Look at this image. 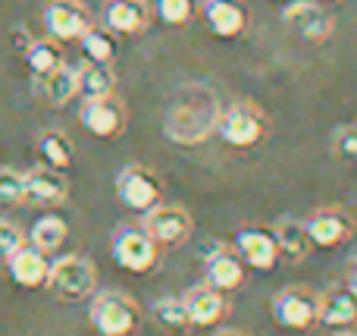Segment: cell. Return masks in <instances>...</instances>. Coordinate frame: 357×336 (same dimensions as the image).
Masks as SVG:
<instances>
[{
    "mask_svg": "<svg viewBox=\"0 0 357 336\" xmlns=\"http://www.w3.org/2000/svg\"><path fill=\"white\" fill-rule=\"evenodd\" d=\"M220 101L207 85H185L167 107L163 132L176 145H201L216 132L220 123Z\"/></svg>",
    "mask_w": 357,
    "mask_h": 336,
    "instance_id": "6da1fadb",
    "label": "cell"
},
{
    "mask_svg": "<svg viewBox=\"0 0 357 336\" xmlns=\"http://www.w3.org/2000/svg\"><path fill=\"white\" fill-rule=\"evenodd\" d=\"M270 132V123H266V113L260 107L248 104V101H238V104L226 107L220 113V123H216V136L229 145V148H257L260 142Z\"/></svg>",
    "mask_w": 357,
    "mask_h": 336,
    "instance_id": "7a4b0ae2",
    "label": "cell"
},
{
    "mask_svg": "<svg viewBox=\"0 0 357 336\" xmlns=\"http://www.w3.org/2000/svg\"><path fill=\"white\" fill-rule=\"evenodd\" d=\"M88 321L100 336H132L142 324V312H138L135 299L126 293H100L88 308Z\"/></svg>",
    "mask_w": 357,
    "mask_h": 336,
    "instance_id": "3957f363",
    "label": "cell"
},
{
    "mask_svg": "<svg viewBox=\"0 0 357 336\" xmlns=\"http://www.w3.org/2000/svg\"><path fill=\"white\" fill-rule=\"evenodd\" d=\"M47 289L63 302H82L98 289V270H94V264L88 258L66 255L50 264Z\"/></svg>",
    "mask_w": 357,
    "mask_h": 336,
    "instance_id": "277c9868",
    "label": "cell"
},
{
    "mask_svg": "<svg viewBox=\"0 0 357 336\" xmlns=\"http://www.w3.org/2000/svg\"><path fill=\"white\" fill-rule=\"evenodd\" d=\"M113 261L129 274H151L160 261V245L144 226H119L113 233Z\"/></svg>",
    "mask_w": 357,
    "mask_h": 336,
    "instance_id": "5b68a950",
    "label": "cell"
},
{
    "mask_svg": "<svg viewBox=\"0 0 357 336\" xmlns=\"http://www.w3.org/2000/svg\"><path fill=\"white\" fill-rule=\"evenodd\" d=\"M273 321L285 330H310L320 318V295L304 286H285L270 302Z\"/></svg>",
    "mask_w": 357,
    "mask_h": 336,
    "instance_id": "8992f818",
    "label": "cell"
},
{
    "mask_svg": "<svg viewBox=\"0 0 357 336\" xmlns=\"http://www.w3.org/2000/svg\"><path fill=\"white\" fill-rule=\"evenodd\" d=\"M116 198L123 201L129 211L148 214L151 207L160 205L163 186H160V180H157V176L151 173L148 167H138V163H132V167L119 170V176H116Z\"/></svg>",
    "mask_w": 357,
    "mask_h": 336,
    "instance_id": "52a82bcc",
    "label": "cell"
},
{
    "mask_svg": "<svg viewBox=\"0 0 357 336\" xmlns=\"http://www.w3.org/2000/svg\"><path fill=\"white\" fill-rule=\"evenodd\" d=\"M282 22L289 25L298 38H304L307 44L329 41L335 31V19L329 16L326 6L314 3V0H291L282 10Z\"/></svg>",
    "mask_w": 357,
    "mask_h": 336,
    "instance_id": "ba28073f",
    "label": "cell"
},
{
    "mask_svg": "<svg viewBox=\"0 0 357 336\" xmlns=\"http://www.w3.org/2000/svg\"><path fill=\"white\" fill-rule=\"evenodd\" d=\"M91 25L94 19L82 0H47L44 6V29L54 41H79Z\"/></svg>",
    "mask_w": 357,
    "mask_h": 336,
    "instance_id": "9c48e42d",
    "label": "cell"
},
{
    "mask_svg": "<svg viewBox=\"0 0 357 336\" xmlns=\"http://www.w3.org/2000/svg\"><path fill=\"white\" fill-rule=\"evenodd\" d=\"M304 226L317 249H342L354 239V217L345 207H317Z\"/></svg>",
    "mask_w": 357,
    "mask_h": 336,
    "instance_id": "30bf717a",
    "label": "cell"
},
{
    "mask_svg": "<svg viewBox=\"0 0 357 336\" xmlns=\"http://www.w3.org/2000/svg\"><path fill=\"white\" fill-rule=\"evenodd\" d=\"M232 249L241 258V264H248L254 270H273L282 261L270 226H241L232 239Z\"/></svg>",
    "mask_w": 357,
    "mask_h": 336,
    "instance_id": "8fae6325",
    "label": "cell"
},
{
    "mask_svg": "<svg viewBox=\"0 0 357 336\" xmlns=\"http://www.w3.org/2000/svg\"><path fill=\"white\" fill-rule=\"evenodd\" d=\"M144 230L154 236L157 245L163 249H176V245H185V239L191 236L195 224H191V214L185 211L182 205H157L144 214Z\"/></svg>",
    "mask_w": 357,
    "mask_h": 336,
    "instance_id": "7c38bea8",
    "label": "cell"
},
{
    "mask_svg": "<svg viewBox=\"0 0 357 336\" xmlns=\"http://www.w3.org/2000/svg\"><path fill=\"white\" fill-rule=\"evenodd\" d=\"M182 302H185L191 327H197V330H213V327H220L222 321L229 318L226 293H220V289H213V286L188 289V293L182 295Z\"/></svg>",
    "mask_w": 357,
    "mask_h": 336,
    "instance_id": "4fadbf2b",
    "label": "cell"
},
{
    "mask_svg": "<svg viewBox=\"0 0 357 336\" xmlns=\"http://www.w3.org/2000/svg\"><path fill=\"white\" fill-rule=\"evenodd\" d=\"M204 280L220 293H235L245 283V264L235 255L232 245H213L204 255Z\"/></svg>",
    "mask_w": 357,
    "mask_h": 336,
    "instance_id": "5bb4252c",
    "label": "cell"
},
{
    "mask_svg": "<svg viewBox=\"0 0 357 336\" xmlns=\"http://www.w3.org/2000/svg\"><path fill=\"white\" fill-rule=\"evenodd\" d=\"M79 119L91 136L116 138L126 129V107L113 94H107V98H88L79 110Z\"/></svg>",
    "mask_w": 357,
    "mask_h": 336,
    "instance_id": "9a60e30c",
    "label": "cell"
},
{
    "mask_svg": "<svg viewBox=\"0 0 357 336\" xmlns=\"http://www.w3.org/2000/svg\"><path fill=\"white\" fill-rule=\"evenodd\" d=\"M6 270H10L13 283L22 289H41L47 286V274H50V261L47 251L35 249L31 242H25L19 251H13L6 258Z\"/></svg>",
    "mask_w": 357,
    "mask_h": 336,
    "instance_id": "2e32d148",
    "label": "cell"
},
{
    "mask_svg": "<svg viewBox=\"0 0 357 336\" xmlns=\"http://www.w3.org/2000/svg\"><path fill=\"white\" fill-rule=\"evenodd\" d=\"M69 198V182L63 170L54 167H35L25 173V201L38 207H56Z\"/></svg>",
    "mask_w": 357,
    "mask_h": 336,
    "instance_id": "e0dca14e",
    "label": "cell"
},
{
    "mask_svg": "<svg viewBox=\"0 0 357 336\" xmlns=\"http://www.w3.org/2000/svg\"><path fill=\"white\" fill-rule=\"evenodd\" d=\"M317 324L329 327V330H354L357 327V295L345 283L320 293V318H317Z\"/></svg>",
    "mask_w": 357,
    "mask_h": 336,
    "instance_id": "ac0fdd59",
    "label": "cell"
},
{
    "mask_svg": "<svg viewBox=\"0 0 357 336\" xmlns=\"http://www.w3.org/2000/svg\"><path fill=\"white\" fill-rule=\"evenodd\" d=\"M100 19L116 35H142L151 25V6L144 0H107Z\"/></svg>",
    "mask_w": 357,
    "mask_h": 336,
    "instance_id": "d6986e66",
    "label": "cell"
},
{
    "mask_svg": "<svg viewBox=\"0 0 357 336\" xmlns=\"http://www.w3.org/2000/svg\"><path fill=\"white\" fill-rule=\"evenodd\" d=\"M204 22L216 38H238L248 29V10L241 0H207Z\"/></svg>",
    "mask_w": 357,
    "mask_h": 336,
    "instance_id": "ffe728a7",
    "label": "cell"
},
{
    "mask_svg": "<svg viewBox=\"0 0 357 336\" xmlns=\"http://www.w3.org/2000/svg\"><path fill=\"white\" fill-rule=\"evenodd\" d=\"M270 230H273V236H276L279 255H282L285 261L301 264L304 258H310V249H314V242H310V236H307V226H304V220L282 217V220H276Z\"/></svg>",
    "mask_w": 357,
    "mask_h": 336,
    "instance_id": "44dd1931",
    "label": "cell"
},
{
    "mask_svg": "<svg viewBox=\"0 0 357 336\" xmlns=\"http://www.w3.org/2000/svg\"><path fill=\"white\" fill-rule=\"evenodd\" d=\"M35 92H38V98H44L47 104H54V107L69 104V101L79 94V79H75V69L63 63V66H56L54 73L35 75Z\"/></svg>",
    "mask_w": 357,
    "mask_h": 336,
    "instance_id": "7402d4cb",
    "label": "cell"
},
{
    "mask_svg": "<svg viewBox=\"0 0 357 336\" xmlns=\"http://www.w3.org/2000/svg\"><path fill=\"white\" fill-rule=\"evenodd\" d=\"M75 79H79V94L82 98H107L116 88V75H113L110 63H94L85 60L75 69Z\"/></svg>",
    "mask_w": 357,
    "mask_h": 336,
    "instance_id": "603a6c76",
    "label": "cell"
},
{
    "mask_svg": "<svg viewBox=\"0 0 357 336\" xmlns=\"http://www.w3.org/2000/svg\"><path fill=\"white\" fill-rule=\"evenodd\" d=\"M35 148H38V157L44 161V167H54V170H66L69 163H73V154H75L69 136H63V132H56V129L41 132Z\"/></svg>",
    "mask_w": 357,
    "mask_h": 336,
    "instance_id": "cb8c5ba5",
    "label": "cell"
},
{
    "mask_svg": "<svg viewBox=\"0 0 357 336\" xmlns=\"http://www.w3.org/2000/svg\"><path fill=\"white\" fill-rule=\"evenodd\" d=\"M69 236V224L63 217H56V214H44V217L35 220V226L29 230V242L35 245V249L41 251H56L63 242H66Z\"/></svg>",
    "mask_w": 357,
    "mask_h": 336,
    "instance_id": "d4e9b609",
    "label": "cell"
},
{
    "mask_svg": "<svg viewBox=\"0 0 357 336\" xmlns=\"http://www.w3.org/2000/svg\"><path fill=\"white\" fill-rule=\"evenodd\" d=\"M25 63H29L31 75H47L56 66H63V50L54 38H38L25 48Z\"/></svg>",
    "mask_w": 357,
    "mask_h": 336,
    "instance_id": "484cf974",
    "label": "cell"
},
{
    "mask_svg": "<svg viewBox=\"0 0 357 336\" xmlns=\"http://www.w3.org/2000/svg\"><path fill=\"white\" fill-rule=\"evenodd\" d=\"M79 44H82V54L94 63H113V57H116V41H113L110 29L91 25V29L79 38Z\"/></svg>",
    "mask_w": 357,
    "mask_h": 336,
    "instance_id": "4316f807",
    "label": "cell"
},
{
    "mask_svg": "<svg viewBox=\"0 0 357 336\" xmlns=\"http://www.w3.org/2000/svg\"><path fill=\"white\" fill-rule=\"evenodd\" d=\"M151 314H154V321L163 327V330H188L191 327V321H188V312H185V302L182 299H160V302H154V308H151Z\"/></svg>",
    "mask_w": 357,
    "mask_h": 336,
    "instance_id": "83f0119b",
    "label": "cell"
},
{
    "mask_svg": "<svg viewBox=\"0 0 357 336\" xmlns=\"http://www.w3.org/2000/svg\"><path fill=\"white\" fill-rule=\"evenodd\" d=\"M195 10L197 3L195 0H154V13L160 22L173 25V29H178V25H188L191 19H195Z\"/></svg>",
    "mask_w": 357,
    "mask_h": 336,
    "instance_id": "f1b7e54d",
    "label": "cell"
},
{
    "mask_svg": "<svg viewBox=\"0 0 357 336\" xmlns=\"http://www.w3.org/2000/svg\"><path fill=\"white\" fill-rule=\"evenodd\" d=\"M25 201V176L10 167H0V205L13 207Z\"/></svg>",
    "mask_w": 357,
    "mask_h": 336,
    "instance_id": "f546056e",
    "label": "cell"
},
{
    "mask_svg": "<svg viewBox=\"0 0 357 336\" xmlns=\"http://www.w3.org/2000/svg\"><path fill=\"white\" fill-rule=\"evenodd\" d=\"M333 151L342 157V161L357 163V123L339 126V129L333 132Z\"/></svg>",
    "mask_w": 357,
    "mask_h": 336,
    "instance_id": "4dcf8cb0",
    "label": "cell"
},
{
    "mask_svg": "<svg viewBox=\"0 0 357 336\" xmlns=\"http://www.w3.org/2000/svg\"><path fill=\"white\" fill-rule=\"evenodd\" d=\"M22 245H25L22 230H19L13 220L0 217V261H6V258H10L13 251H19Z\"/></svg>",
    "mask_w": 357,
    "mask_h": 336,
    "instance_id": "1f68e13d",
    "label": "cell"
},
{
    "mask_svg": "<svg viewBox=\"0 0 357 336\" xmlns=\"http://www.w3.org/2000/svg\"><path fill=\"white\" fill-rule=\"evenodd\" d=\"M345 286L351 289V293L357 295V261L351 264V268H348V277H345Z\"/></svg>",
    "mask_w": 357,
    "mask_h": 336,
    "instance_id": "d6a6232c",
    "label": "cell"
},
{
    "mask_svg": "<svg viewBox=\"0 0 357 336\" xmlns=\"http://www.w3.org/2000/svg\"><path fill=\"white\" fill-rule=\"evenodd\" d=\"M213 336H251V333H245V330H220V333H213Z\"/></svg>",
    "mask_w": 357,
    "mask_h": 336,
    "instance_id": "836d02e7",
    "label": "cell"
},
{
    "mask_svg": "<svg viewBox=\"0 0 357 336\" xmlns=\"http://www.w3.org/2000/svg\"><path fill=\"white\" fill-rule=\"evenodd\" d=\"M333 336H357V333H354V330H335Z\"/></svg>",
    "mask_w": 357,
    "mask_h": 336,
    "instance_id": "e575fe53",
    "label": "cell"
}]
</instances>
